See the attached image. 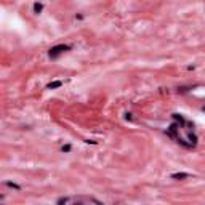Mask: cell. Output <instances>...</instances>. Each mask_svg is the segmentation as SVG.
<instances>
[{"instance_id":"6da1fadb","label":"cell","mask_w":205,"mask_h":205,"mask_svg":"<svg viewBox=\"0 0 205 205\" xmlns=\"http://www.w3.org/2000/svg\"><path fill=\"white\" fill-rule=\"evenodd\" d=\"M72 48L71 45H64V43H61V45H55V47H51L48 51V56L51 58V59H55V58H58L61 55V53H64V51H69V50Z\"/></svg>"},{"instance_id":"7a4b0ae2","label":"cell","mask_w":205,"mask_h":205,"mask_svg":"<svg viewBox=\"0 0 205 205\" xmlns=\"http://www.w3.org/2000/svg\"><path fill=\"white\" fill-rule=\"evenodd\" d=\"M61 85H63V82H61V80H55V82H50V83L47 85V90H55V88H59Z\"/></svg>"},{"instance_id":"3957f363","label":"cell","mask_w":205,"mask_h":205,"mask_svg":"<svg viewBox=\"0 0 205 205\" xmlns=\"http://www.w3.org/2000/svg\"><path fill=\"white\" fill-rule=\"evenodd\" d=\"M189 178V173H173L172 175V180H186Z\"/></svg>"},{"instance_id":"277c9868","label":"cell","mask_w":205,"mask_h":205,"mask_svg":"<svg viewBox=\"0 0 205 205\" xmlns=\"http://www.w3.org/2000/svg\"><path fill=\"white\" fill-rule=\"evenodd\" d=\"M42 10H43V5H42V3H39V2H35V3H34V13H37V15H40V13H42Z\"/></svg>"},{"instance_id":"5b68a950","label":"cell","mask_w":205,"mask_h":205,"mask_svg":"<svg viewBox=\"0 0 205 205\" xmlns=\"http://www.w3.org/2000/svg\"><path fill=\"white\" fill-rule=\"evenodd\" d=\"M172 117H173V119H175L176 122H180V125H184V124H186L184 117H183V116H180V114H173Z\"/></svg>"},{"instance_id":"8992f818","label":"cell","mask_w":205,"mask_h":205,"mask_svg":"<svg viewBox=\"0 0 205 205\" xmlns=\"http://www.w3.org/2000/svg\"><path fill=\"white\" fill-rule=\"evenodd\" d=\"M5 186H8L11 189H16V191H21V186L16 184V183H11V181H5Z\"/></svg>"},{"instance_id":"52a82bcc","label":"cell","mask_w":205,"mask_h":205,"mask_svg":"<svg viewBox=\"0 0 205 205\" xmlns=\"http://www.w3.org/2000/svg\"><path fill=\"white\" fill-rule=\"evenodd\" d=\"M188 140L191 141V144H192V146L197 144V136L194 135V133H188Z\"/></svg>"},{"instance_id":"ba28073f","label":"cell","mask_w":205,"mask_h":205,"mask_svg":"<svg viewBox=\"0 0 205 205\" xmlns=\"http://www.w3.org/2000/svg\"><path fill=\"white\" fill-rule=\"evenodd\" d=\"M71 149H72V148H71V144H64L63 148H61V151H63V152H69Z\"/></svg>"},{"instance_id":"9c48e42d","label":"cell","mask_w":205,"mask_h":205,"mask_svg":"<svg viewBox=\"0 0 205 205\" xmlns=\"http://www.w3.org/2000/svg\"><path fill=\"white\" fill-rule=\"evenodd\" d=\"M125 119H127V120H132V119H133V114L127 112V114H125Z\"/></svg>"},{"instance_id":"30bf717a","label":"cell","mask_w":205,"mask_h":205,"mask_svg":"<svg viewBox=\"0 0 205 205\" xmlns=\"http://www.w3.org/2000/svg\"><path fill=\"white\" fill-rule=\"evenodd\" d=\"M204 111H205V108H204Z\"/></svg>"}]
</instances>
